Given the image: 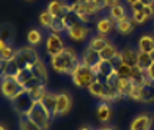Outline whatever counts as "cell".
<instances>
[{"label":"cell","instance_id":"d6986e66","mask_svg":"<svg viewBox=\"0 0 154 130\" xmlns=\"http://www.w3.org/2000/svg\"><path fill=\"white\" fill-rule=\"evenodd\" d=\"M108 44H110V40L107 38V36L96 34V36H92V37L89 38L88 47L94 49V50H96V52H101V50H104Z\"/></svg>","mask_w":154,"mask_h":130},{"label":"cell","instance_id":"f6af8a7d","mask_svg":"<svg viewBox=\"0 0 154 130\" xmlns=\"http://www.w3.org/2000/svg\"><path fill=\"white\" fill-rule=\"evenodd\" d=\"M144 6H154V0H139Z\"/></svg>","mask_w":154,"mask_h":130},{"label":"cell","instance_id":"e0dca14e","mask_svg":"<svg viewBox=\"0 0 154 130\" xmlns=\"http://www.w3.org/2000/svg\"><path fill=\"white\" fill-rule=\"evenodd\" d=\"M135 25H136V24L134 22V19L131 18V17H126L125 19L116 22V31H117L120 36H129V34L134 33Z\"/></svg>","mask_w":154,"mask_h":130},{"label":"cell","instance_id":"816d5d0a","mask_svg":"<svg viewBox=\"0 0 154 130\" xmlns=\"http://www.w3.org/2000/svg\"><path fill=\"white\" fill-rule=\"evenodd\" d=\"M151 56H153V61H154V52H153V53H151Z\"/></svg>","mask_w":154,"mask_h":130},{"label":"cell","instance_id":"8d00e7d4","mask_svg":"<svg viewBox=\"0 0 154 130\" xmlns=\"http://www.w3.org/2000/svg\"><path fill=\"white\" fill-rule=\"evenodd\" d=\"M49 31H51V33H57V34L65 33V31H67V27H65L62 18H55V21H54V24H52V27H51Z\"/></svg>","mask_w":154,"mask_h":130},{"label":"cell","instance_id":"8fae6325","mask_svg":"<svg viewBox=\"0 0 154 130\" xmlns=\"http://www.w3.org/2000/svg\"><path fill=\"white\" fill-rule=\"evenodd\" d=\"M153 126V117L148 112H141L131 121L129 130H150Z\"/></svg>","mask_w":154,"mask_h":130},{"label":"cell","instance_id":"7dc6e473","mask_svg":"<svg viewBox=\"0 0 154 130\" xmlns=\"http://www.w3.org/2000/svg\"><path fill=\"white\" fill-rule=\"evenodd\" d=\"M96 130H116L114 127H110V126H104V127H99V129Z\"/></svg>","mask_w":154,"mask_h":130},{"label":"cell","instance_id":"bcb514c9","mask_svg":"<svg viewBox=\"0 0 154 130\" xmlns=\"http://www.w3.org/2000/svg\"><path fill=\"white\" fill-rule=\"evenodd\" d=\"M8 46H9V43H6L5 40H2V38H0V52H2L5 47H8Z\"/></svg>","mask_w":154,"mask_h":130},{"label":"cell","instance_id":"7bdbcfd3","mask_svg":"<svg viewBox=\"0 0 154 130\" xmlns=\"http://www.w3.org/2000/svg\"><path fill=\"white\" fill-rule=\"evenodd\" d=\"M144 12L148 17V19H151L154 17V6H144Z\"/></svg>","mask_w":154,"mask_h":130},{"label":"cell","instance_id":"9c48e42d","mask_svg":"<svg viewBox=\"0 0 154 130\" xmlns=\"http://www.w3.org/2000/svg\"><path fill=\"white\" fill-rule=\"evenodd\" d=\"M73 107V98L68 92H61L58 93V101L57 107H55V112H54V118L55 117H65L68 112L71 111Z\"/></svg>","mask_w":154,"mask_h":130},{"label":"cell","instance_id":"f5cc1de1","mask_svg":"<svg viewBox=\"0 0 154 130\" xmlns=\"http://www.w3.org/2000/svg\"><path fill=\"white\" fill-rule=\"evenodd\" d=\"M25 2H33V0H25Z\"/></svg>","mask_w":154,"mask_h":130},{"label":"cell","instance_id":"603a6c76","mask_svg":"<svg viewBox=\"0 0 154 130\" xmlns=\"http://www.w3.org/2000/svg\"><path fill=\"white\" fill-rule=\"evenodd\" d=\"M108 17L113 19L114 22H117V21H122V19H125L126 17H129V15H128L126 6L122 5V3H119V5H116L113 8H108Z\"/></svg>","mask_w":154,"mask_h":130},{"label":"cell","instance_id":"e575fe53","mask_svg":"<svg viewBox=\"0 0 154 130\" xmlns=\"http://www.w3.org/2000/svg\"><path fill=\"white\" fill-rule=\"evenodd\" d=\"M116 74H117V77H120V78H129V80H131V75H132V67H129V65L120 62V64L116 67Z\"/></svg>","mask_w":154,"mask_h":130},{"label":"cell","instance_id":"30bf717a","mask_svg":"<svg viewBox=\"0 0 154 130\" xmlns=\"http://www.w3.org/2000/svg\"><path fill=\"white\" fill-rule=\"evenodd\" d=\"M92 70H94V73L96 74V78L105 83V81L116 73V65L113 64V61L101 59Z\"/></svg>","mask_w":154,"mask_h":130},{"label":"cell","instance_id":"cb8c5ba5","mask_svg":"<svg viewBox=\"0 0 154 130\" xmlns=\"http://www.w3.org/2000/svg\"><path fill=\"white\" fill-rule=\"evenodd\" d=\"M31 71H33V75H34V78L37 81L43 83V84L48 83V70H46V65H45V62L42 59L31 68Z\"/></svg>","mask_w":154,"mask_h":130},{"label":"cell","instance_id":"44dd1931","mask_svg":"<svg viewBox=\"0 0 154 130\" xmlns=\"http://www.w3.org/2000/svg\"><path fill=\"white\" fill-rule=\"evenodd\" d=\"M116 90L120 93V96L125 99V98H129V93H131V89H132V81L129 78H120L117 77L114 83Z\"/></svg>","mask_w":154,"mask_h":130},{"label":"cell","instance_id":"ba28073f","mask_svg":"<svg viewBox=\"0 0 154 130\" xmlns=\"http://www.w3.org/2000/svg\"><path fill=\"white\" fill-rule=\"evenodd\" d=\"M34 102H36V101L27 93V90H25L22 95H19L17 99H14L11 104H12L14 111L17 112L18 115H27L28 111L31 110V107H33Z\"/></svg>","mask_w":154,"mask_h":130},{"label":"cell","instance_id":"2e32d148","mask_svg":"<svg viewBox=\"0 0 154 130\" xmlns=\"http://www.w3.org/2000/svg\"><path fill=\"white\" fill-rule=\"evenodd\" d=\"M99 61H101L99 52H96V50L91 49V47H86L83 50V53H82V58H80V62L83 65H86V67H91V68H94Z\"/></svg>","mask_w":154,"mask_h":130},{"label":"cell","instance_id":"d6a6232c","mask_svg":"<svg viewBox=\"0 0 154 130\" xmlns=\"http://www.w3.org/2000/svg\"><path fill=\"white\" fill-rule=\"evenodd\" d=\"M14 36H15V31H14V28L9 24H2L0 25V38L2 40H5L6 43L12 44Z\"/></svg>","mask_w":154,"mask_h":130},{"label":"cell","instance_id":"3957f363","mask_svg":"<svg viewBox=\"0 0 154 130\" xmlns=\"http://www.w3.org/2000/svg\"><path fill=\"white\" fill-rule=\"evenodd\" d=\"M27 115H28L42 130L51 129V123H52V120H54V115L51 114V111H49L46 107L42 105L40 101H36V102L33 104L31 110L28 111Z\"/></svg>","mask_w":154,"mask_h":130},{"label":"cell","instance_id":"ffe728a7","mask_svg":"<svg viewBox=\"0 0 154 130\" xmlns=\"http://www.w3.org/2000/svg\"><path fill=\"white\" fill-rule=\"evenodd\" d=\"M57 101H58V93L52 92V90H46V93H45V95L42 96V99H40L42 105H43V107H46V108L51 111L52 115H54V112H55Z\"/></svg>","mask_w":154,"mask_h":130},{"label":"cell","instance_id":"52a82bcc","mask_svg":"<svg viewBox=\"0 0 154 130\" xmlns=\"http://www.w3.org/2000/svg\"><path fill=\"white\" fill-rule=\"evenodd\" d=\"M65 33H67V36H68L70 40L77 41V43H82V41H85V40L89 38V36H91V28L86 24H83V22H76V24L70 25Z\"/></svg>","mask_w":154,"mask_h":130},{"label":"cell","instance_id":"8992f818","mask_svg":"<svg viewBox=\"0 0 154 130\" xmlns=\"http://www.w3.org/2000/svg\"><path fill=\"white\" fill-rule=\"evenodd\" d=\"M65 49V43L61 37V34H57V33H49L48 37H46V41H45V50L49 58L61 53L62 50Z\"/></svg>","mask_w":154,"mask_h":130},{"label":"cell","instance_id":"ac0fdd59","mask_svg":"<svg viewBox=\"0 0 154 130\" xmlns=\"http://www.w3.org/2000/svg\"><path fill=\"white\" fill-rule=\"evenodd\" d=\"M138 50L139 52H147L153 53L154 52V36L153 34H142L136 41Z\"/></svg>","mask_w":154,"mask_h":130},{"label":"cell","instance_id":"7a4b0ae2","mask_svg":"<svg viewBox=\"0 0 154 130\" xmlns=\"http://www.w3.org/2000/svg\"><path fill=\"white\" fill-rule=\"evenodd\" d=\"M70 77H71L73 84L80 89H88L96 80V74L94 73V70L91 67L83 65L82 62H79L76 65V68L71 71Z\"/></svg>","mask_w":154,"mask_h":130},{"label":"cell","instance_id":"1f68e13d","mask_svg":"<svg viewBox=\"0 0 154 130\" xmlns=\"http://www.w3.org/2000/svg\"><path fill=\"white\" fill-rule=\"evenodd\" d=\"M153 62H154V61H153V56H151V53H147V52H139V50H138V67H139V68H142L144 71H147Z\"/></svg>","mask_w":154,"mask_h":130},{"label":"cell","instance_id":"5b68a950","mask_svg":"<svg viewBox=\"0 0 154 130\" xmlns=\"http://www.w3.org/2000/svg\"><path fill=\"white\" fill-rule=\"evenodd\" d=\"M24 92H25V87L19 84L17 78H0V95L6 101L12 102Z\"/></svg>","mask_w":154,"mask_h":130},{"label":"cell","instance_id":"4dcf8cb0","mask_svg":"<svg viewBox=\"0 0 154 130\" xmlns=\"http://www.w3.org/2000/svg\"><path fill=\"white\" fill-rule=\"evenodd\" d=\"M15 78L18 80L19 84H21V86H24V87H25L27 84H30L33 80H36V78H34V75H33L31 68H24V70H21Z\"/></svg>","mask_w":154,"mask_h":130},{"label":"cell","instance_id":"7402d4cb","mask_svg":"<svg viewBox=\"0 0 154 130\" xmlns=\"http://www.w3.org/2000/svg\"><path fill=\"white\" fill-rule=\"evenodd\" d=\"M122 62L129 65V67H136L138 65V50L132 47H126L122 50Z\"/></svg>","mask_w":154,"mask_h":130},{"label":"cell","instance_id":"f1b7e54d","mask_svg":"<svg viewBox=\"0 0 154 130\" xmlns=\"http://www.w3.org/2000/svg\"><path fill=\"white\" fill-rule=\"evenodd\" d=\"M18 129L19 130H42L37 124L28 117V115H19Z\"/></svg>","mask_w":154,"mask_h":130},{"label":"cell","instance_id":"4fadbf2b","mask_svg":"<svg viewBox=\"0 0 154 130\" xmlns=\"http://www.w3.org/2000/svg\"><path fill=\"white\" fill-rule=\"evenodd\" d=\"M96 33L101 36H107L113 31V28H116V22L110 17H101L99 19H96L95 22Z\"/></svg>","mask_w":154,"mask_h":130},{"label":"cell","instance_id":"60d3db41","mask_svg":"<svg viewBox=\"0 0 154 130\" xmlns=\"http://www.w3.org/2000/svg\"><path fill=\"white\" fill-rule=\"evenodd\" d=\"M101 3H102L104 8H113V6L120 3V0H101Z\"/></svg>","mask_w":154,"mask_h":130},{"label":"cell","instance_id":"ee69618b","mask_svg":"<svg viewBox=\"0 0 154 130\" xmlns=\"http://www.w3.org/2000/svg\"><path fill=\"white\" fill-rule=\"evenodd\" d=\"M142 9H144V5L141 2H138V3L131 6V12H138V11H142Z\"/></svg>","mask_w":154,"mask_h":130},{"label":"cell","instance_id":"f907efd6","mask_svg":"<svg viewBox=\"0 0 154 130\" xmlns=\"http://www.w3.org/2000/svg\"><path fill=\"white\" fill-rule=\"evenodd\" d=\"M0 130H8V129H6V126H3V124L0 123Z\"/></svg>","mask_w":154,"mask_h":130},{"label":"cell","instance_id":"ab89813d","mask_svg":"<svg viewBox=\"0 0 154 130\" xmlns=\"http://www.w3.org/2000/svg\"><path fill=\"white\" fill-rule=\"evenodd\" d=\"M6 67H8V59H3L0 56V78H3V75L6 73Z\"/></svg>","mask_w":154,"mask_h":130},{"label":"cell","instance_id":"83f0119b","mask_svg":"<svg viewBox=\"0 0 154 130\" xmlns=\"http://www.w3.org/2000/svg\"><path fill=\"white\" fill-rule=\"evenodd\" d=\"M120 55H122V52L116 47L113 43H110L104 50H101V52H99L101 59H105V61H113V59H116V58H119Z\"/></svg>","mask_w":154,"mask_h":130},{"label":"cell","instance_id":"d4e9b609","mask_svg":"<svg viewBox=\"0 0 154 130\" xmlns=\"http://www.w3.org/2000/svg\"><path fill=\"white\" fill-rule=\"evenodd\" d=\"M131 81H132V84H148V83H151V81L148 80V77H147V73H145L142 68H139L138 65L132 68Z\"/></svg>","mask_w":154,"mask_h":130},{"label":"cell","instance_id":"7c38bea8","mask_svg":"<svg viewBox=\"0 0 154 130\" xmlns=\"http://www.w3.org/2000/svg\"><path fill=\"white\" fill-rule=\"evenodd\" d=\"M96 118L102 124H107V123L111 121V118H113V108H111L110 102L99 101V104L96 107Z\"/></svg>","mask_w":154,"mask_h":130},{"label":"cell","instance_id":"836d02e7","mask_svg":"<svg viewBox=\"0 0 154 130\" xmlns=\"http://www.w3.org/2000/svg\"><path fill=\"white\" fill-rule=\"evenodd\" d=\"M144 104H153L154 102V84H142V101Z\"/></svg>","mask_w":154,"mask_h":130},{"label":"cell","instance_id":"b9f144b4","mask_svg":"<svg viewBox=\"0 0 154 130\" xmlns=\"http://www.w3.org/2000/svg\"><path fill=\"white\" fill-rule=\"evenodd\" d=\"M145 73H147V77H148V80H150V81H151V83L154 84V62L151 64V65H150V68H148V70H147Z\"/></svg>","mask_w":154,"mask_h":130},{"label":"cell","instance_id":"f35d334b","mask_svg":"<svg viewBox=\"0 0 154 130\" xmlns=\"http://www.w3.org/2000/svg\"><path fill=\"white\" fill-rule=\"evenodd\" d=\"M15 52H17V49H15L12 44H9L8 47H5V49L0 52V56H2L3 59H8V61H9V59H12V58L15 56Z\"/></svg>","mask_w":154,"mask_h":130},{"label":"cell","instance_id":"9a60e30c","mask_svg":"<svg viewBox=\"0 0 154 130\" xmlns=\"http://www.w3.org/2000/svg\"><path fill=\"white\" fill-rule=\"evenodd\" d=\"M25 90H27V93H28L34 101H40L42 96L46 93L48 89H46V84L40 83V81H37V80H33L30 84L25 86Z\"/></svg>","mask_w":154,"mask_h":130},{"label":"cell","instance_id":"d590c367","mask_svg":"<svg viewBox=\"0 0 154 130\" xmlns=\"http://www.w3.org/2000/svg\"><path fill=\"white\" fill-rule=\"evenodd\" d=\"M129 99H132L135 102H141L142 101V84H132V89L129 93Z\"/></svg>","mask_w":154,"mask_h":130},{"label":"cell","instance_id":"c3c4849f","mask_svg":"<svg viewBox=\"0 0 154 130\" xmlns=\"http://www.w3.org/2000/svg\"><path fill=\"white\" fill-rule=\"evenodd\" d=\"M139 0H126V3L129 5V6H132V5H135V3H138Z\"/></svg>","mask_w":154,"mask_h":130},{"label":"cell","instance_id":"74e56055","mask_svg":"<svg viewBox=\"0 0 154 130\" xmlns=\"http://www.w3.org/2000/svg\"><path fill=\"white\" fill-rule=\"evenodd\" d=\"M131 18L134 19V22L136 25H144L148 21V17L145 15L144 9L142 11H138V12H131Z\"/></svg>","mask_w":154,"mask_h":130},{"label":"cell","instance_id":"277c9868","mask_svg":"<svg viewBox=\"0 0 154 130\" xmlns=\"http://www.w3.org/2000/svg\"><path fill=\"white\" fill-rule=\"evenodd\" d=\"M14 59L18 62L19 68L24 70V68H33L38 61H40V56H38L36 47H33V46H25V47L17 49Z\"/></svg>","mask_w":154,"mask_h":130},{"label":"cell","instance_id":"681fc988","mask_svg":"<svg viewBox=\"0 0 154 130\" xmlns=\"http://www.w3.org/2000/svg\"><path fill=\"white\" fill-rule=\"evenodd\" d=\"M79 130H94V129H92L91 126H82V127H80Z\"/></svg>","mask_w":154,"mask_h":130},{"label":"cell","instance_id":"484cf974","mask_svg":"<svg viewBox=\"0 0 154 130\" xmlns=\"http://www.w3.org/2000/svg\"><path fill=\"white\" fill-rule=\"evenodd\" d=\"M88 92H89L91 96H94V98H96V99H99V101H101V99H102V96H104V92H105V83L96 78L95 81L88 87Z\"/></svg>","mask_w":154,"mask_h":130},{"label":"cell","instance_id":"4316f807","mask_svg":"<svg viewBox=\"0 0 154 130\" xmlns=\"http://www.w3.org/2000/svg\"><path fill=\"white\" fill-rule=\"evenodd\" d=\"M42 41H43V33L38 28H31L27 33V43H28V46L36 47L38 44H42Z\"/></svg>","mask_w":154,"mask_h":130},{"label":"cell","instance_id":"f546056e","mask_svg":"<svg viewBox=\"0 0 154 130\" xmlns=\"http://www.w3.org/2000/svg\"><path fill=\"white\" fill-rule=\"evenodd\" d=\"M55 18H57V17H54V15L46 9V11H43V12L38 15V24H40L42 28H45V30H51V27H52V24H54Z\"/></svg>","mask_w":154,"mask_h":130},{"label":"cell","instance_id":"5bb4252c","mask_svg":"<svg viewBox=\"0 0 154 130\" xmlns=\"http://www.w3.org/2000/svg\"><path fill=\"white\" fill-rule=\"evenodd\" d=\"M48 11H49L54 17L62 18L65 14L70 12V5H68V3H64V2H61V0H52V2H49V5H48Z\"/></svg>","mask_w":154,"mask_h":130},{"label":"cell","instance_id":"6da1fadb","mask_svg":"<svg viewBox=\"0 0 154 130\" xmlns=\"http://www.w3.org/2000/svg\"><path fill=\"white\" fill-rule=\"evenodd\" d=\"M79 62H80V58L77 56L76 50L73 47H65L61 53H58V55L51 58L52 70L59 73V74L70 75Z\"/></svg>","mask_w":154,"mask_h":130}]
</instances>
